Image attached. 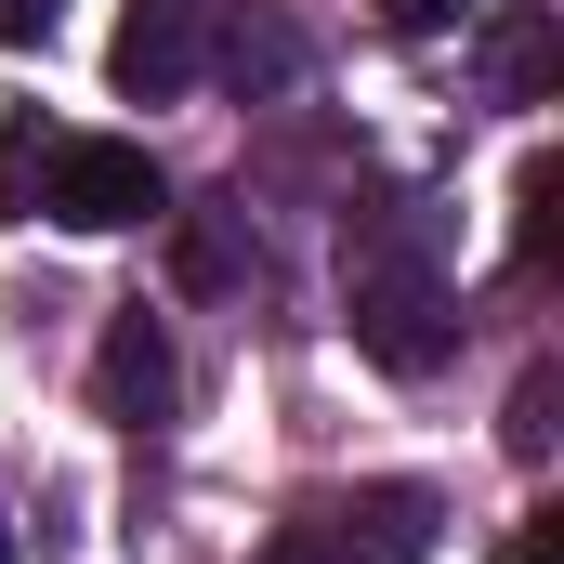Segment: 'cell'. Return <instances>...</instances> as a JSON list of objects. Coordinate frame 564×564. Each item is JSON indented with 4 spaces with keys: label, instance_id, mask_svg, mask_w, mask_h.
I'll return each mask as SVG.
<instances>
[{
    "label": "cell",
    "instance_id": "4",
    "mask_svg": "<svg viewBox=\"0 0 564 564\" xmlns=\"http://www.w3.org/2000/svg\"><path fill=\"white\" fill-rule=\"evenodd\" d=\"M106 79H119L132 106H171V93L197 79V0H132L119 40H106Z\"/></svg>",
    "mask_w": 564,
    "mask_h": 564
},
{
    "label": "cell",
    "instance_id": "9",
    "mask_svg": "<svg viewBox=\"0 0 564 564\" xmlns=\"http://www.w3.org/2000/svg\"><path fill=\"white\" fill-rule=\"evenodd\" d=\"M40 171H53V132L13 119V132H0V224H26V184H40Z\"/></svg>",
    "mask_w": 564,
    "mask_h": 564
},
{
    "label": "cell",
    "instance_id": "5",
    "mask_svg": "<svg viewBox=\"0 0 564 564\" xmlns=\"http://www.w3.org/2000/svg\"><path fill=\"white\" fill-rule=\"evenodd\" d=\"M93 394H106V421H171V394H184V368H171V328L158 315H106V355H93Z\"/></svg>",
    "mask_w": 564,
    "mask_h": 564
},
{
    "label": "cell",
    "instance_id": "6",
    "mask_svg": "<svg viewBox=\"0 0 564 564\" xmlns=\"http://www.w3.org/2000/svg\"><path fill=\"white\" fill-rule=\"evenodd\" d=\"M486 79H499V106H552V79H564V26L539 13V0H512V13L486 26Z\"/></svg>",
    "mask_w": 564,
    "mask_h": 564
},
{
    "label": "cell",
    "instance_id": "15",
    "mask_svg": "<svg viewBox=\"0 0 564 564\" xmlns=\"http://www.w3.org/2000/svg\"><path fill=\"white\" fill-rule=\"evenodd\" d=\"M250 564H328V552H315V539H276V552H250Z\"/></svg>",
    "mask_w": 564,
    "mask_h": 564
},
{
    "label": "cell",
    "instance_id": "3",
    "mask_svg": "<svg viewBox=\"0 0 564 564\" xmlns=\"http://www.w3.org/2000/svg\"><path fill=\"white\" fill-rule=\"evenodd\" d=\"M433 539H446V499L408 486V473H381V486H355V499L328 512L315 552H328V564H433Z\"/></svg>",
    "mask_w": 564,
    "mask_h": 564
},
{
    "label": "cell",
    "instance_id": "1",
    "mask_svg": "<svg viewBox=\"0 0 564 564\" xmlns=\"http://www.w3.org/2000/svg\"><path fill=\"white\" fill-rule=\"evenodd\" d=\"M341 315H355V355H368V368H394V381L446 368V341H459L446 276H433L421 250H355V263H341Z\"/></svg>",
    "mask_w": 564,
    "mask_h": 564
},
{
    "label": "cell",
    "instance_id": "10",
    "mask_svg": "<svg viewBox=\"0 0 564 564\" xmlns=\"http://www.w3.org/2000/svg\"><path fill=\"white\" fill-rule=\"evenodd\" d=\"M552 408H564V381H552V368H525V381H512V421H499V433H512V459H552Z\"/></svg>",
    "mask_w": 564,
    "mask_h": 564
},
{
    "label": "cell",
    "instance_id": "16",
    "mask_svg": "<svg viewBox=\"0 0 564 564\" xmlns=\"http://www.w3.org/2000/svg\"><path fill=\"white\" fill-rule=\"evenodd\" d=\"M0 564H13V525H0Z\"/></svg>",
    "mask_w": 564,
    "mask_h": 564
},
{
    "label": "cell",
    "instance_id": "8",
    "mask_svg": "<svg viewBox=\"0 0 564 564\" xmlns=\"http://www.w3.org/2000/svg\"><path fill=\"white\" fill-rule=\"evenodd\" d=\"M552 250H564V158H525L512 171V263L552 276Z\"/></svg>",
    "mask_w": 564,
    "mask_h": 564
},
{
    "label": "cell",
    "instance_id": "13",
    "mask_svg": "<svg viewBox=\"0 0 564 564\" xmlns=\"http://www.w3.org/2000/svg\"><path fill=\"white\" fill-rule=\"evenodd\" d=\"M564 512H525V525H512V564H564V539H552Z\"/></svg>",
    "mask_w": 564,
    "mask_h": 564
},
{
    "label": "cell",
    "instance_id": "2",
    "mask_svg": "<svg viewBox=\"0 0 564 564\" xmlns=\"http://www.w3.org/2000/svg\"><path fill=\"white\" fill-rule=\"evenodd\" d=\"M40 210L66 224V237H132L171 210V184H158V158L119 132H53V171H40Z\"/></svg>",
    "mask_w": 564,
    "mask_h": 564
},
{
    "label": "cell",
    "instance_id": "7",
    "mask_svg": "<svg viewBox=\"0 0 564 564\" xmlns=\"http://www.w3.org/2000/svg\"><path fill=\"white\" fill-rule=\"evenodd\" d=\"M302 66H315V53H302V26H289V13H237V26H224V79H237L250 106H263V93H289Z\"/></svg>",
    "mask_w": 564,
    "mask_h": 564
},
{
    "label": "cell",
    "instance_id": "12",
    "mask_svg": "<svg viewBox=\"0 0 564 564\" xmlns=\"http://www.w3.org/2000/svg\"><path fill=\"white\" fill-rule=\"evenodd\" d=\"M66 26V0H0V40H53Z\"/></svg>",
    "mask_w": 564,
    "mask_h": 564
},
{
    "label": "cell",
    "instance_id": "14",
    "mask_svg": "<svg viewBox=\"0 0 564 564\" xmlns=\"http://www.w3.org/2000/svg\"><path fill=\"white\" fill-rule=\"evenodd\" d=\"M394 26H446V13H473V0H381Z\"/></svg>",
    "mask_w": 564,
    "mask_h": 564
},
{
    "label": "cell",
    "instance_id": "11",
    "mask_svg": "<svg viewBox=\"0 0 564 564\" xmlns=\"http://www.w3.org/2000/svg\"><path fill=\"white\" fill-rule=\"evenodd\" d=\"M184 276L224 289V276H237V237H224V224H197V237H184Z\"/></svg>",
    "mask_w": 564,
    "mask_h": 564
}]
</instances>
